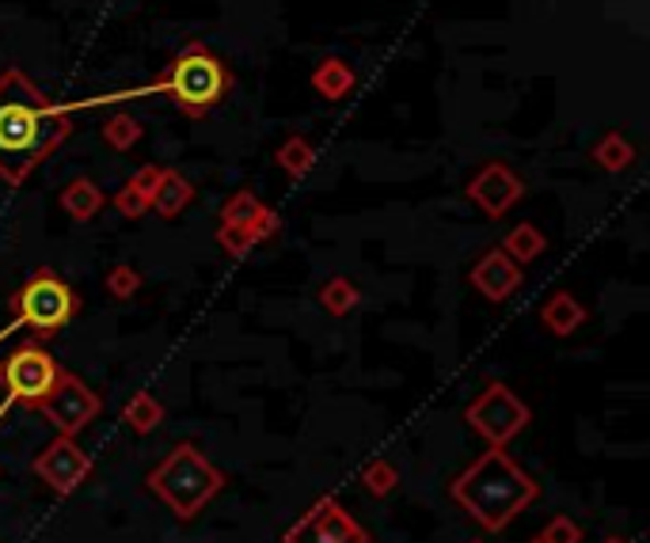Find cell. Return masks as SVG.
Instances as JSON below:
<instances>
[{"mask_svg":"<svg viewBox=\"0 0 650 543\" xmlns=\"http://www.w3.org/2000/svg\"><path fill=\"white\" fill-rule=\"evenodd\" d=\"M99 137H103V145H110L115 152H130L145 137V126L137 123L134 115H110L107 123H103Z\"/></svg>","mask_w":650,"mask_h":543,"instance_id":"22","label":"cell"},{"mask_svg":"<svg viewBox=\"0 0 650 543\" xmlns=\"http://www.w3.org/2000/svg\"><path fill=\"white\" fill-rule=\"evenodd\" d=\"M217 244H221V252H225L228 258H244L255 247V239L247 236V228H236V224H221V228H217Z\"/></svg>","mask_w":650,"mask_h":543,"instance_id":"26","label":"cell"},{"mask_svg":"<svg viewBox=\"0 0 650 543\" xmlns=\"http://www.w3.org/2000/svg\"><path fill=\"white\" fill-rule=\"evenodd\" d=\"M502 252H507L518 266H529L547 252V239L536 224L525 221V224H513L507 236H502Z\"/></svg>","mask_w":650,"mask_h":543,"instance_id":"17","label":"cell"},{"mask_svg":"<svg viewBox=\"0 0 650 543\" xmlns=\"http://www.w3.org/2000/svg\"><path fill=\"white\" fill-rule=\"evenodd\" d=\"M160 179H164V168H160V163H141V168H137L134 175H130V187L145 198V202H152V194H157Z\"/></svg>","mask_w":650,"mask_h":543,"instance_id":"29","label":"cell"},{"mask_svg":"<svg viewBox=\"0 0 650 543\" xmlns=\"http://www.w3.org/2000/svg\"><path fill=\"white\" fill-rule=\"evenodd\" d=\"M62 365L54 361V353H46L39 342H23L20 350H12L0 361V384H4V403H0V418L12 407H39L42 395L54 387Z\"/></svg>","mask_w":650,"mask_h":543,"instance_id":"6","label":"cell"},{"mask_svg":"<svg viewBox=\"0 0 650 543\" xmlns=\"http://www.w3.org/2000/svg\"><path fill=\"white\" fill-rule=\"evenodd\" d=\"M468 202H476L479 210L487 213L491 221L507 217L513 205L521 202V194H525V183L518 179V171L507 168V163L491 160L483 163V168L472 175V183H468Z\"/></svg>","mask_w":650,"mask_h":543,"instance_id":"11","label":"cell"},{"mask_svg":"<svg viewBox=\"0 0 650 543\" xmlns=\"http://www.w3.org/2000/svg\"><path fill=\"white\" fill-rule=\"evenodd\" d=\"M103 286H107V292L115 300H130L134 292L141 289V274H137L130 263H118L107 270V281H103Z\"/></svg>","mask_w":650,"mask_h":543,"instance_id":"25","label":"cell"},{"mask_svg":"<svg viewBox=\"0 0 650 543\" xmlns=\"http://www.w3.org/2000/svg\"><path fill=\"white\" fill-rule=\"evenodd\" d=\"M316 300H320L323 312H328V316H339V320H342V316L354 312L358 300H362V297H358V286H354V281H347V278H328V281L320 286V292H316Z\"/></svg>","mask_w":650,"mask_h":543,"instance_id":"20","label":"cell"},{"mask_svg":"<svg viewBox=\"0 0 650 543\" xmlns=\"http://www.w3.org/2000/svg\"><path fill=\"white\" fill-rule=\"evenodd\" d=\"M34 411H42V418H46L62 437H76V434H84L88 422L103 411V400L81 381V376H73L62 369L54 387L42 395Z\"/></svg>","mask_w":650,"mask_h":543,"instance_id":"8","label":"cell"},{"mask_svg":"<svg viewBox=\"0 0 650 543\" xmlns=\"http://www.w3.org/2000/svg\"><path fill=\"white\" fill-rule=\"evenodd\" d=\"M594 160H597V168H605V171H624L636 163V145L612 129V134H605L601 141L594 145Z\"/></svg>","mask_w":650,"mask_h":543,"instance_id":"21","label":"cell"},{"mask_svg":"<svg viewBox=\"0 0 650 543\" xmlns=\"http://www.w3.org/2000/svg\"><path fill=\"white\" fill-rule=\"evenodd\" d=\"M278 232H281V221H278V213H274L270 205H263V210L252 217V224H247V236H252L255 244H267V239H274Z\"/></svg>","mask_w":650,"mask_h":543,"instance_id":"28","label":"cell"},{"mask_svg":"<svg viewBox=\"0 0 650 543\" xmlns=\"http://www.w3.org/2000/svg\"><path fill=\"white\" fill-rule=\"evenodd\" d=\"M115 210L122 213L126 221H137V217H145V213H149V202H145V198L137 194L130 183H126L122 191L115 194Z\"/></svg>","mask_w":650,"mask_h":543,"instance_id":"30","label":"cell"},{"mask_svg":"<svg viewBox=\"0 0 650 543\" xmlns=\"http://www.w3.org/2000/svg\"><path fill=\"white\" fill-rule=\"evenodd\" d=\"M73 134V110L65 103H50L39 88L20 73H0V179L12 187L28 183L57 145Z\"/></svg>","mask_w":650,"mask_h":543,"instance_id":"1","label":"cell"},{"mask_svg":"<svg viewBox=\"0 0 650 543\" xmlns=\"http://www.w3.org/2000/svg\"><path fill=\"white\" fill-rule=\"evenodd\" d=\"M274 163H278L286 175L305 179L308 171H312V163H316V149L305 141L301 134H294V137H286V141L278 145V152H274Z\"/></svg>","mask_w":650,"mask_h":543,"instance_id":"19","label":"cell"},{"mask_svg":"<svg viewBox=\"0 0 650 543\" xmlns=\"http://www.w3.org/2000/svg\"><path fill=\"white\" fill-rule=\"evenodd\" d=\"M259 210H263V202L252 191H236L225 205H221V224H236V228H247Z\"/></svg>","mask_w":650,"mask_h":543,"instance_id":"23","label":"cell"},{"mask_svg":"<svg viewBox=\"0 0 650 543\" xmlns=\"http://www.w3.org/2000/svg\"><path fill=\"white\" fill-rule=\"evenodd\" d=\"M62 210L76 224H88L103 210V191L92 183V179H84V175L73 179V183H65V191H62Z\"/></svg>","mask_w":650,"mask_h":543,"instance_id":"16","label":"cell"},{"mask_svg":"<svg viewBox=\"0 0 650 543\" xmlns=\"http://www.w3.org/2000/svg\"><path fill=\"white\" fill-rule=\"evenodd\" d=\"M194 198V183L183 175V171H175V168H164V179H160V187H157V194H152V202H149V210L152 213H160L164 221L171 217H179V213L187 210V202Z\"/></svg>","mask_w":650,"mask_h":543,"instance_id":"15","label":"cell"},{"mask_svg":"<svg viewBox=\"0 0 650 543\" xmlns=\"http://www.w3.org/2000/svg\"><path fill=\"white\" fill-rule=\"evenodd\" d=\"M76 308H81V300H76V292L65 286L62 278H57L50 266H42V270H34L28 281H23V289L12 297V323L0 331V342L12 339L15 331H23V327H31V331H42V334H54L62 331V327L73 320Z\"/></svg>","mask_w":650,"mask_h":543,"instance_id":"5","label":"cell"},{"mask_svg":"<svg viewBox=\"0 0 650 543\" xmlns=\"http://www.w3.org/2000/svg\"><path fill=\"white\" fill-rule=\"evenodd\" d=\"M601 543H631V540H624V536H605Z\"/></svg>","mask_w":650,"mask_h":543,"instance_id":"31","label":"cell"},{"mask_svg":"<svg viewBox=\"0 0 650 543\" xmlns=\"http://www.w3.org/2000/svg\"><path fill=\"white\" fill-rule=\"evenodd\" d=\"M354 84H358L354 68L342 62V57H323V62L312 68V92L328 103H342L354 92Z\"/></svg>","mask_w":650,"mask_h":543,"instance_id":"14","label":"cell"},{"mask_svg":"<svg viewBox=\"0 0 650 543\" xmlns=\"http://www.w3.org/2000/svg\"><path fill=\"white\" fill-rule=\"evenodd\" d=\"M536 540L541 543H582V529L571 521V517H552Z\"/></svg>","mask_w":650,"mask_h":543,"instance_id":"27","label":"cell"},{"mask_svg":"<svg viewBox=\"0 0 650 543\" xmlns=\"http://www.w3.org/2000/svg\"><path fill=\"white\" fill-rule=\"evenodd\" d=\"M145 487H149L179 521H194V517L217 498V490L225 487V476L205 460L202 448H194L191 441H179L164 460L149 471Z\"/></svg>","mask_w":650,"mask_h":543,"instance_id":"4","label":"cell"},{"mask_svg":"<svg viewBox=\"0 0 650 543\" xmlns=\"http://www.w3.org/2000/svg\"><path fill=\"white\" fill-rule=\"evenodd\" d=\"M468 543H483V540H468Z\"/></svg>","mask_w":650,"mask_h":543,"instance_id":"32","label":"cell"},{"mask_svg":"<svg viewBox=\"0 0 650 543\" xmlns=\"http://www.w3.org/2000/svg\"><path fill=\"white\" fill-rule=\"evenodd\" d=\"M228 73L217 57L210 54L205 46H187L175 62L168 65V73L152 84H141V88L130 92H115V96H99V99H84V103H65L68 110H84V107H99V103H115V99H137V96H152V92H164V96L175 99L179 110L187 115H205L213 103L225 99L228 92Z\"/></svg>","mask_w":650,"mask_h":543,"instance_id":"3","label":"cell"},{"mask_svg":"<svg viewBox=\"0 0 650 543\" xmlns=\"http://www.w3.org/2000/svg\"><path fill=\"white\" fill-rule=\"evenodd\" d=\"M465 422L491 448H507L513 437H518L521 429L533 422V411H529L507 384L494 381V384H487L472 403H468Z\"/></svg>","mask_w":650,"mask_h":543,"instance_id":"7","label":"cell"},{"mask_svg":"<svg viewBox=\"0 0 650 543\" xmlns=\"http://www.w3.org/2000/svg\"><path fill=\"white\" fill-rule=\"evenodd\" d=\"M533 543H541V540H533Z\"/></svg>","mask_w":650,"mask_h":543,"instance_id":"33","label":"cell"},{"mask_svg":"<svg viewBox=\"0 0 650 543\" xmlns=\"http://www.w3.org/2000/svg\"><path fill=\"white\" fill-rule=\"evenodd\" d=\"M281 543H370V532L354 521L335 498H320L297 517Z\"/></svg>","mask_w":650,"mask_h":543,"instance_id":"9","label":"cell"},{"mask_svg":"<svg viewBox=\"0 0 650 543\" xmlns=\"http://www.w3.org/2000/svg\"><path fill=\"white\" fill-rule=\"evenodd\" d=\"M160 422H164V407H160V400L157 395H149V392H137L134 400L122 407V426L134 429L137 437H149Z\"/></svg>","mask_w":650,"mask_h":543,"instance_id":"18","label":"cell"},{"mask_svg":"<svg viewBox=\"0 0 650 543\" xmlns=\"http://www.w3.org/2000/svg\"><path fill=\"white\" fill-rule=\"evenodd\" d=\"M468 281H472L487 300L502 305V300H510L513 292L521 289V266L513 263L502 247H491V252H483L476 258V266L468 270Z\"/></svg>","mask_w":650,"mask_h":543,"instance_id":"12","label":"cell"},{"mask_svg":"<svg viewBox=\"0 0 650 543\" xmlns=\"http://www.w3.org/2000/svg\"><path fill=\"white\" fill-rule=\"evenodd\" d=\"M449 494L479 529L502 532L513 517L541 498V487H536V479L529 471H521L513 464L507 448H487L479 460H472L452 479Z\"/></svg>","mask_w":650,"mask_h":543,"instance_id":"2","label":"cell"},{"mask_svg":"<svg viewBox=\"0 0 650 543\" xmlns=\"http://www.w3.org/2000/svg\"><path fill=\"white\" fill-rule=\"evenodd\" d=\"M396 468H392L388 460H373V464H365V471H362V487H365V494L370 498H388L392 490H396Z\"/></svg>","mask_w":650,"mask_h":543,"instance_id":"24","label":"cell"},{"mask_svg":"<svg viewBox=\"0 0 650 543\" xmlns=\"http://www.w3.org/2000/svg\"><path fill=\"white\" fill-rule=\"evenodd\" d=\"M31 468H34V476L54 490V494H73V490L92 476L88 453L76 445V437H62V434L34 456Z\"/></svg>","mask_w":650,"mask_h":543,"instance_id":"10","label":"cell"},{"mask_svg":"<svg viewBox=\"0 0 650 543\" xmlns=\"http://www.w3.org/2000/svg\"><path fill=\"white\" fill-rule=\"evenodd\" d=\"M541 323L555 339H567V334H575L578 327L586 323V305H578L575 292L560 289L555 297H547V305L541 308Z\"/></svg>","mask_w":650,"mask_h":543,"instance_id":"13","label":"cell"}]
</instances>
